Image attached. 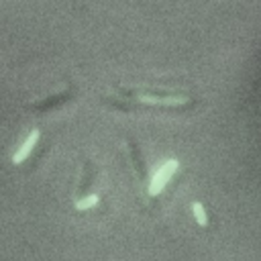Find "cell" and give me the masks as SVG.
<instances>
[{
    "label": "cell",
    "instance_id": "6",
    "mask_svg": "<svg viewBox=\"0 0 261 261\" xmlns=\"http://www.w3.org/2000/svg\"><path fill=\"white\" fill-rule=\"evenodd\" d=\"M98 202H100V196H98V194L82 196V198L75 200V208H77V210H88V208H94Z\"/></svg>",
    "mask_w": 261,
    "mask_h": 261
},
{
    "label": "cell",
    "instance_id": "1",
    "mask_svg": "<svg viewBox=\"0 0 261 261\" xmlns=\"http://www.w3.org/2000/svg\"><path fill=\"white\" fill-rule=\"evenodd\" d=\"M177 167H179V161L177 159H167L155 173H153V177L149 179V186H147V194L151 196V198H155V196H159L161 192H163V188L167 186V181L171 179V175L177 171Z\"/></svg>",
    "mask_w": 261,
    "mask_h": 261
},
{
    "label": "cell",
    "instance_id": "5",
    "mask_svg": "<svg viewBox=\"0 0 261 261\" xmlns=\"http://www.w3.org/2000/svg\"><path fill=\"white\" fill-rule=\"evenodd\" d=\"M82 167H84V173L80 175V181H77V188H75V196H77V198H82V192L92 184V177H94V167H92V163H90L86 157L82 159ZM77 198H75V200H77Z\"/></svg>",
    "mask_w": 261,
    "mask_h": 261
},
{
    "label": "cell",
    "instance_id": "7",
    "mask_svg": "<svg viewBox=\"0 0 261 261\" xmlns=\"http://www.w3.org/2000/svg\"><path fill=\"white\" fill-rule=\"evenodd\" d=\"M192 212H194V218L200 226H208V216H206V210L200 202H192Z\"/></svg>",
    "mask_w": 261,
    "mask_h": 261
},
{
    "label": "cell",
    "instance_id": "2",
    "mask_svg": "<svg viewBox=\"0 0 261 261\" xmlns=\"http://www.w3.org/2000/svg\"><path fill=\"white\" fill-rule=\"evenodd\" d=\"M71 96H73V86L69 84L67 88H63V90H59V92H55V94H51V96H47V98L33 100V102H29L27 106H29V108H33V110L45 112V110H51V108H55V106H59V104H63V102H67V100H71Z\"/></svg>",
    "mask_w": 261,
    "mask_h": 261
},
{
    "label": "cell",
    "instance_id": "4",
    "mask_svg": "<svg viewBox=\"0 0 261 261\" xmlns=\"http://www.w3.org/2000/svg\"><path fill=\"white\" fill-rule=\"evenodd\" d=\"M39 137H41V133H39V128H33L31 133H29V137L22 141V145L16 149V153L12 155V163H22L31 153H33V149L37 147V143H39Z\"/></svg>",
    "mask_w": 261,
    "mask_h": 261
},
{
    "label": "cell",
    "instance_id": "3",
    "mask_svg": "<svg viewBox=\"0 0 261 261\" xmlns=\"http://www.w3.org/2000/svg\"><path fill=\"white\" fill-rule=\"evenodd\" d=\"M124 141H126V147H128V153H130V163H133V167H135V173L139 175V181L149 186V179H147V167H145V161H143V155H141V149H139L137 141H135L130 135H126Z\"/></svg>",
    "mask_w": 261,
    "mask_h": 261
}]
</instances>
